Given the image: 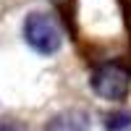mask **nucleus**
Instances as JSON below:
<instances>
[{"mask_svg": "<svg viewBox=\"0 0 131 131\" xmlns=\"http://www.w3.org/2000/svg\"><path fill=\"white\" fill-rule=\"evenodd\" d=\"M24 37L29 42V47H34L42 55H52L63 45L58 21L50 13H42V10H34V13H29L24 18Z\"/></svg>", "mask_w": 131, "mask_h": 131, "instance_id": "f257e3e1", "label": "nucleus"}, {"mask_svg": "<svg viewBox=\"0 0 131 131\" xmlns=\"http://www.w3.org/2000/svg\"><path fill=\"white\" fill-rule=\"evenodd\" d=\"M128 86H131V76L118 63H105L92 73V89L102 100H110V102L123 100L128 94Z\"/></svg>", "mask_w": 131, "mask_h": 131, "instance_id": "f03ea898", "label": "nucleus"}, {"mask_svg": "<svg viewBox=\"0 0 131 131\" xmlns=\"http://www.w3.org/2000/svg\"><path fill=\"white\" fill-rule=\"evenodd\" d=\"M45 131H89V118L84 110H63L47 121Z\"/></svg>", "mask_w": 131, "mask_h": 131, "instance_id": "7ed1b4c3", "label": "nucleus"}, {"mask_svg": "<svg viewBox=\"0 0 131 131\" xmlns=\"http://www.w3.org/2000/svg\"><path fill=\"white\" fill-rule=\"evenodd\" d=\"M126 126H131V113H113L107 118V128L110 131H121Z\"/></svg>", "mask_w": 131, "mask_h": 131, "instance_id": "20e7f679", "label": "nucleus"}, {"mask_svg": "<svg viewBox=\"0 0 131 131\" xmlns=\"http://www.w3.org/2000/svg\"><path fill=\"white\" fill-rule=\"evenodd\" d=\"M0 131H24V126H21V123H3Z\"/></svg>", "mask_w": 131, "mask_h": 131, "instance_id": "39448f33", "label": "nucleus"}]
</instances>
